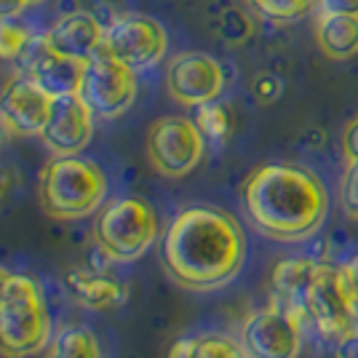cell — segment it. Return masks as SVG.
Instances as JSON below:
<instances>
[{
	"label": "cell",
	"mask_w": 358,
	"mask_h": 358,
	"mask_svg": "<svg viewBox=\"0 0 358 358\" xmlns=\"http://www.w3.org/2000/svg\"><path fill=\"white\" fill-rule=\"evenodd\" d=\"M51 343L43 292L30 275H11L0 299V356L30 358Z\"/></svg>",
	"instance_id": "4"
},
{
	"label": "cell",
	"mask_w": 358,
	"mask_h": 358,
	"mask_svg": "<svg viewBox=\"0 0 358 358\" xmlns=\"http://www.w3.org/2000/svg\"><path fill=\"white\" fill-rule=\"evenodd\" d=\"M243 209L252 224L273 241L297 243L324 224L329 193L310 169L268 164L249 174L243 185Z\"/></svg>",
	"instance_id": "2"
},
{
	"label": "cell",
	"mask_w": 358,
	"mask_h": 358,
	"mask_svg": "<svg viewBox=\"0 0 358 358\" xmlns=\"http://www.w3.org/2000/svg\"><path fill=\"white\" fill-rule=\"evenodd\" d=\"M158 238V217L142 198H118L99 211L94 222V241L107 259H139Z\"/></svg>",
	"instance_id": "5"
},
{
	"label": "cell",
	"mask_w": 358,
	"mask_h": 358,
	"mask_svg": "<svg viewBox=\"0 0 358 358\" xmlns=\"http://www.w3.org/2000/svg\"><path fill=\"white\" fill-rule=\"evenodd\" d=\"M340 203L350 220H358V164H350L340 182Z\"/></svg>",
	"instance_id": "24"
},
{
	"label": "cell",
	"mask_w": 358,
	"mask_h": 358,
	"mask_svg": "<svg viewBox=\"0 0 358 358\" xmlns=\"http://www.w3.org/2000/svg\"><path fill=\"white\" fill-rule=\"evenodd\" d=\"M318 14H353L358 16V0H315Z\"/></svg>",
	"instance_id": "25"
},
{
	"label": "cell",
	"mask_w": 358,
	"mask_h": 358,
	"mask_svg": "<svg viewBox=\"0 0 358 358\" xmlns=\"http://www.w3.org/2000/svg\"><path fill=\"white\" fill-rule=\"evenodd\" d=\"M246 238L233 214L211 206L179 211L161 241L169 278L190 292H211L238 275Z\"/></svg>",
	"instance_id": "1"
},
{
	"label": "cell",
	"mask_w": 358,
	"mask_h": 358,
	"mask_svg": "<svg viewBox=\"0 0 358 358\" xmlns=\"http://www.w3.org/2000/svg\"><path fill=\"white\" fill-rule=\"evenodd\" d=\"M91 131H94V110L80 96V91L54 96L48 120L41 131L45 148L54 155H78L91 142Z\"/></svg>",
	"instance_id": "13"
},
{
	"label": "cell",
	"mask_w": 358,
	"mask_h": 358,
	"mask_svg": "<svg viewBox=\"0 0 358 358\" xmlns=\"http://www.w3.org/2000/svg\"><path fill=\"white\" fill-rule=\"evenodd\" d=\"M16 64L51 96H64V94L80 91L83 73H86V62L54 51L45 41V35H32L22 59Z\"/></svg>",
	"instance_id": "12"
},
{
	"label": "cell",
	"mask_w": 358,
	"mask_h": 358,
	"mask_svg": "<svg viewBox=\"0 0 358 358\" xmlns=\"http://www.w3.org/2000/svg\"><path fill=\"white\" fill-rule=\"evenodd\" d=\"M11 187H14V177H11V171H8L6 166H0V201L11 193Z\"/></svg>",
	"instance_id": "30"
},
{
	"label": "cell",
	"mask_w": 358,
	"mask_h": 358,
	"mask_svg": "<svg viewBox=\"0 0 358 358\" xmlns=\"http://www.w3.org/2000/svg\"><path fill=\"white\" fill-rule=\"evenodd\" d=\"M203 131L185 115L155 120L148 131V158L158 174L179 179L190 174L203 158Z\"/></svg>",
	"instance_id": "7"
},
{
	"label": "cell",
	"mask_w": 358,
	"mask_h": 358,
	"mask_svg": "<svg viewBox=\"0 0 358 358\" xmlns=\"http://www.w3.org/2000/svg\"><path fill=\"white\" fill-rule=\"evenodd\" d=\"M27 3H30V6H35V3H45V0H27Z\"/></svg>",
	"instance_id": "32"
},
{
	"label": "cell",
	"mask_w": 358,
	"mask_h": 358,
	"mask_svg": "<svg viewBox=\"0 0 358 358\" xmlns=\"http://www.w3.org/2000/svg\"><path fill=\"white\" fill-rule=\"evenodd\" d=\"M315 43L329 59H350L358 54V16L318 14Z\"/></svg>",
	"instance_id": "17"
},
{
	"label": "cell",
	"mask_w": 358,
	"mask_h": 358,
	"mask_svg": "<svg viewBox=\"0 0 358 358\" xmlns=\"http://www.w3.org/2000/svg\"><path fill=\"white\" fill-rule=\"evenodd\" d=\"M38 198L54 220H83L107 198V177L94 161L78 155H57L41 171Z\"/></svg>",
	"instance_id": "3"
},
{
	"label": "cell",
	"mask_w": 358,
	"mask_h": 358,
	"mask_svg": "<svg viewBox=\"0 0 358 358\" xmlns=\"http://www.w3.org/2000/svg\"><path fill=\"white\" fill-rule=\"evenodd\" d=\"M299 318L302 324H310L321 337L334 343L356 327L358 308L350 299L340 265L318 259L313 278L299 302Z\"/></svg>",
	"instance_id": "6"
},
{
	"label": "cell",
	"mask_w": 358,
	"mask_h": 358,
	"mask_svg": "<svg viewBox=\"0 0 358 358\" xmlns=\"http://www.w3.org/2000/svg\"><path fill=\"white\" fill-rule=\"evenodd\" d=\"M0 126H3V123H0Z\"/></svg>",
	"instance_id": "35"
},
{
	"label": "cell",
	"mask_w": 358,
	"mask_h": 358,
	"mask_svg": "<svg viewBox=\"0 0 358 358\" xmlns=\"http://www.w3.org/2000/svg\"><path fill=\"white\" fill-rule=\"evenodd\" d=\"M45 358H102V350L89 327H64L48 343Z\"/></svg>",
	"instance_id": "20"
},
{
	"label": "cell",
	"mask_w": 358,
	"mask_h": 358,
	"mask_svg": "<svg viewBox=\"0 0 358 358\" xmlns=\"http://www.w3.org/2000/svg\"><path fill=\"white\" fill-rule=\"evenodd\" d=\"M166 45L169 38L164 24L142 14L118 16L105 30V51L136 73L164 59Z\"/></svg>",
	"instance_id": "10"
},
{
	"label": "cell",
	"mask_w": 358,
	"mask_h": 358,
	"mask_svg": "<svg viewBox=\"0 0 358 358\" xmlns=\"http://www.w3.org/2000/svg\"><path fill=\"white\" fill-rule=\"evenodd\" d=\"M195 123L203 131V136L217 139V142L230 134V113L222 105H217V102H206V105L198 107Z\"/></svg>",
	"instance_id": "23"
},
{
	"label": "cell",
	"mask_w": 358,
	"mask_h": 358,
	"mask_svg": "<svg viewBox=\"0 0 358 358\" xmlns=\"http://www.w3.org/2000/svg\"><path fill=\"white\" fill-rule=\"evenodd\" d=\"M30 38L32 32L24 24H19L16 16L14 19H0V62L14 64V62L22 59Z\"/></svg>",
	"instance_id": "21"
},
{
	"label": "cell",
	"mask_w": 358,
	"mask_h": 358,
	"mask_svg": "<svg viewBox=\"0 0 358 358\" xmlns=\"http://www.w3.org/2000/svg\"><path fill=\"white\" fill-rule=\"evenodd\" d=\"M166 89L185 107H201L214 102L224 89L222 64L201 51H187L169 62Z\"/></svg>",
	"instance_id": "11"
},
{
	"label": "cell",
	"mask_w": 358,
	"mask_h": 358,
	"mask_svg": "<svg viewBox=\"0 0 358 358\" xmlns=\"http://www.w3.org/2000/svg\"><path fill=\"white\" fill-rule=\"evenodd\" d=\"M334 356H337V358H358V329L356 327L337 340Z\"/></svg>",
	"instance_id": "27"
},
{
	"label": "cell",
	"mask_w": 358,
	"mask_h": 358,
	"mask_svg": "<svg viewBox=\"0 0 358 358\" xmlns=\"http://www.w3.org/2000/svg\"><path fill=\"white\" fill-rule=\"evenodd\" d=\"M54 96L43 91L30 75H16L0 91V123L16 136H41Z\"/></svg>",
	"instance_id": "14"
},
{
	"label": "cell",
	"mask_w": 358,
	"mask_h": 358,
	"mask_svg": "<svg viewBox=\"0 0 358 358\" xmlns=\"http://www.w3.org/2000/svg\"><path fill=\"white\" fill-rule=\"evenodd\" d=\"M329 358H337V356H329Z\"/></svg>",
	"instance_id": "34"
},
{
	"label": "cell",
	"mask_w": 358,
	"mask_h": 358,
	"mask_svg": "<svg viewBox=\"0 0 358 358\" xmlns=\"http://www.w3.org/2000/svg\"><path fill=\"white\" fill-rule=\"evenodd\" d=\"M356 329H358V318H356Z\"/></svg>",
	"instance_id": "33"
},
{
	"label": "cell",
	"mask_w": 358,
	"mask_h": 358,
	"mask_svg": "<svg viewBox=\"0 0 358 358\" xmlns=\"http://www.w3.org/2000/svg\"><path fill=\"white\" fill-rule=\"evenodd\" d=\"M105 30L99 24V19L89 11H73V14L62 16L59 22L45 32V41L54 51H59L64 57L89 62L105 48Z\"/></svg>",
	"instance_id": "15"
},
{
	"label": "cell",
	"mask_w": 358,
	"mask_h": 358,
	"mask_svg": "<svg viewBox=\"0 0 358 358\" xmlns=\"http://www.w3.org/2000/svg\"><path fill=\"white\" fill-rule=\"evenodd\" d=\"M8 278H11V273L0 265V299H3V294H6V286H8Z\"/></svg>",
	"instance_id": "31"
},
{
	"label": "cell",
	"mask_w": 358,
	"mask_h": 358,
	"mask_svg": "<svg viewBox=\"0 0 358 358\" xmlns=\"http://www.w3.org/2000/svg\"><path fill=\"white\" fill-rule=\"evenodd\" d=\"M340 268H343V278L348 292H350V299H353V305L358 308V257H353L350 262H345Z\"/></svg>",
	"instance_id": "28"
},
{
	"label": "cell",
	"mask_w": 358,
	"mask_h": 358,
	"mask_svg": "<svg viewBox=\"0 0 358 358\" xmlns=\"http://www.w3.org/2000/svg\"><path fill=\"white\" fill-rule=\"evenodd\" d=\"M24 6H30L27 0H0V19H14L24 11Z\"/></svg>",
	"instance_id": "29"
},
{
	"label": "cell",
	"mask_w": 358,
	"mask_h": 358,
	"mask_svg": "<svg viewBox=\"0 0 358 358\" xmlns=\"http://www.w3.org/2000/svg\"><path fill=\"white\" fill-rule=\"evenodd\" d=\"M80 96L89 102L94 115L118 118L136 99V70L110 57L105 48L86 62Z\"/></svg>",
	"instance_id": "8"
},
{
	"label": "cell",
	"mask_w": 358,
	"mask_h": 358,
	"mask_svg": "<svg viewBox=\"0 0 358 358\" xmlns=\"http://www.w3.org/2000/svg\"><path fill=\"white\" fill-rule=\"evenodd\" d=\"M259 14L270 22H297L313 8V0H249Z\"/></svg>",
	"instance_id": "22"
},
{
	"label": "cell",
	"mask_w": 358,
	"mask_h": 358,
	"mask_svg": "<svg viewBox=\"0 0 358 358\" xmlns=\"http://www.w3.org/2000/svg\"><path fill=\"white\" fill-rule=\"evenodd\" d=\"M64 286L75 302H80L89 310H110L126 299V289L120 281L91 270H70L64 275Z\"/></svg>",
	"instance_id": "16"
},
{
	"label": "cell",
	"mask_w": 358,
	"mask_h": 358,
	"mask_svg": "<svg viewBox=\"0 0 358 358\" xmlns=\"http://www.w3.org/2000/svg\"><path fill=\"white\" fill-rule=\"evenodd\" d=\"M315 265H318V259H281L273 268V275H270L273 299L278 305H284L286 310H292L297 318L299 302H302V294H305V289H308L310 278H313Z\"/></svg>",
	"instance_id": "18"
},
{
	"label": "cell",
	"mask_w": 358,
	"mask_h": 358,
	"mask_svg": "<svg viewBox=\"0 0 358 358\" xmlns=\"http://www.w3.org/2000/svg\"><path fill=\"white\" fill-rule=\"evenodd\" d=\"M302 321L275 299L241 329V345L249 358H297L302 348Z\"/></svg>",
	"instance_id": "9"
},
{
	"label": "cell",
	"mask_w": 358,
	"mask_h": 358,
	"mask_svg": "<svg viewBox=\"0 0 358 358\" xmlns=\"http://www.w3.org/2000/svg\"><path fill=\"white\" fill-rule=\"evenodd\" d=\"M169 358H249L243 345L227 334H195L177 340L169 350Z\"/></svg>",
	"instance_id": "19"
},
{
	"label": "cell",
	"mask_w": 358,
	"mask_h": 358,
	"mask_svg": "<svg viewBox=\"0 0 358 358\" xmlns=\"http://www.w3.org/2000/svg\"><path fill=\"white\" fill-rule=\"evenodd\" d=\"M343 152L348 164H358V118L350 120L343 131Z\"/></svg>",
	"instance_id": "26"
}]
</instances>
